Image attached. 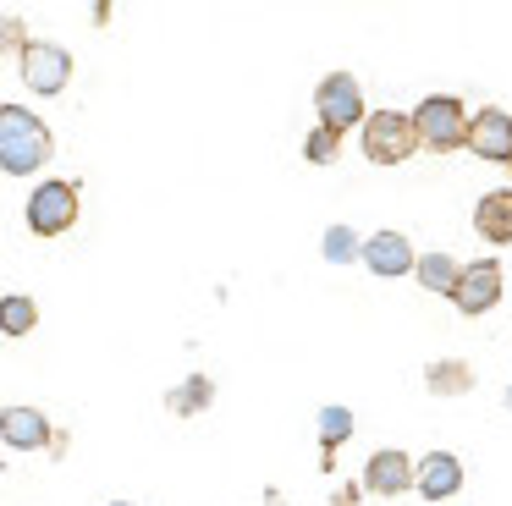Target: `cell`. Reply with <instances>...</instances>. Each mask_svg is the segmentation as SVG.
I'll return each instance as SVG.
<instances>
[{"label":"cell","instance_id":"obj_12","mask_svg":"<svg viewBox=\"0 0 512 506\" xmlns=\"http://www.w3.org/2000/svg\"><path fill=\"white\" fill-rule=\"evenodd\" d=\"M413 490L424 501H452L463 490V462H457V451H424V462H413Z\"/></svg>","mask_w":512,"mask_h":506},{"label":"cell","instance_id":"obj_22","mask_svg":"<svg viewBox=\"0 0 512 506\" xmlns=\"http://www.w3.org/2000/svg\"><path fill=\"white\" fill-rule=\"evenodd\" d=\"M331 506H364V490H358V484H336Z\"/></svg>","mask_w":512,"mask_h":506},{"label":"cell","instance_id":"obj_6","mask_svg":"<svg viewBox=\"0 0 512 506\" xmlns=\"http://www.w3.org/2000/svg\"><path fill=\"white\" fill-rule=\"evenodd\" d=\"M314 116H320L325 127H336V132L358 127V121L369 116L358 77H353V72H325L320 83H314Z\"/></svg>","mask_w":512,"mask_h":506},{"label":"cell","instance_id":"obj_2","mask_svg":"<svg viewBox=\"0 0 512 506\" xmlns=\"http://www.w3.org/2000/svg\"><path fill=\"white\" fill-rule=\"evenodd\" d=\"M408 116H413L419 149H430V154L468 149V105L457 94H430V99H419V110H408Z\"/></svg>","mask_w":512,"mask_h":506},{"label":"cell","instance_id":"obj_1","mask_svg":"<svg viewBox=\"0 0 512 506\" xmlns=\"http://www.w3.org/2000/svg\"><path fill=\"white\" fill-rule=\"evenodd\" d=\"M56 154V132L45 127V116H34L28 105H0V171L6 176H34Z\"/></svg>","mask_w":512,"mask_h":506},{"label":"cell","instance_id":"obj_13","mask_svg":"<svg viewBox=\"0 0 512 506\" xmlns=\"http://www.w3.org/2000/svg\"><path fill=\"white\" fill-rule=\"evenodd\" d=\"M474 231L490 248H512V187H496L474 204Z\"/></svg>","mask_w":512,"mask_h":506},{"label":"cell","instance_id":"obj_23","mask_svg":"<svg viewBox=\"0 0 512 506\" xmlns=\"http://www.w3.org/2000/svg\"><path fill=\"white\" fill-rule=\"evenodd\" d=\"M507 413H512V385H507Z\"/></svg>","mask_w":512,"mask_h":506},{"label":"cell","instance_id":"obj_21","mask_svg":"<svg viewBox=\"0 0 512 506\" xmlns=\"http://www.w3.org/2000/svg\"><path fill=\"white\" fill-rule=\"evenodd\" d=\"M23 44H28V33H23V17H0V55L23 50Z\"/></svg>","mask_w":512,"mask_h":506},{"label":"cell","instance_id":"obj_7","mask_svg":"<svg viewBox=\"0 0 512 506\" xmlns=\"http://www.w3.org/2000/svg\"><path fill=\"white\" fill-rule=\"evenodd\" d=\"M501 286H507L501 259H474V264H463V270H457V286L446 297H452L457 314L479 319V314H490V308L501 303Z\"/></svg>","mask_w":512,"mask_h":506},{"label":"cell","instance_id":"obj_9","mask_svg":"<svg viewBox=\"0 0 512 506\" xmlns=\"http://www.w3.org/2000/svg\"><path fill=\"white\" fill-rule=\"evenodd\" d=\"M364 495H380V501H391V495H408L413 490V457L397 446L375 451V457L364 462V484H358Z\"/></svg>","mask_w":512,"mask_h":506},{"label":"cell","instance_id":"obj_16","mask_svg":"<svg viewBox=\"0 0 512 506\" xmlns=\"http://www.w3.org/2000/svg\"><path fill=\"white\" fill-rule=\"evenodd\" d=\"M210 402H215V380H210V374H188V380H182L177 391H166V407H171L177 418L204 413Z\"/></svg>","mask_w":512,"mask_h":506},{"label":"cell","instance_id":"obj_5","mask_svg":"<svg viewBox=\"0 0 512 506\" xmlns=\"http://www.w3.org/2000/svg\"><path fill=\"white\" fill-rule=\"evenodd\" d=\"M17 77H23L34 94H61L72 83V50L67 44H50V39H28L17 50Z\"/></svg>","mask_w":512,"mask_h":506},{"label":"cell","instance_id":"obj_20","mask_svg":"<svg viewBox=\"0 0 512 506\" xmlns=\"http://www.w3.org/2000/svg\"><path fill=\"white\" fill-rule=\"evenodd\" d=\"M347 435H353V413L347 407H320V446L336 451Z\"/></svg>","mask_w":512,"mask_h":506},{"label":"cell","instance_id":"obj_11","mask_svg":"<svg viewBox=\"0 0 512 506\" xmlns=\"http://www.w3.org/2000/svg\"><path fill=\"white\" fill-rule=\"evenodd\" d=\"M50 435H56V424H50L39 407H28V402L0 407V440H6L12 451H45Z\"/></svg>","mask_w":512,"mask_h":506},{"label":"cell","instance_id":"obj_18","mask_svg":"<svg viewBox=\"0 0 512 506\" xmlns=\"http://www.w3.org/2000/svg\"><path fill=\"white\" fill-rule=\"evenodd\" d=\"M336 154H342V132L325 127V121H314V132L303 138V160H309V165H331Z\"/></svg>","mask_w":512,"mask_h":506},{"label":"cell","instance_id":"obj_17","mask_svg":"<svg viewBox=\"0 0 512 506\" xmlns=\"http://www.w3.org/2000/svg\"><path fill=\"white\" fill-rule=\"evenodd\" d=\"M457 270H463V264H457L452 253H424V259H413V275L424 281V292H441V297L457 286Z\"/></svg>","mask_w":512,"mask_h":506},{"label":"cell","instance_id":"obj_19","mask_svg":"<svg viewBox=\"0 0 512 506\" xmlns=\"http://www.w3.org/2000/svg\"><path fill=\"white\" fill-rule=\"evenodd\" d=\"M320 253H325V259H331V264H353V259H358V231H353V226H342V220H336V226L325 231Z\"/></svg>","mask_w":512,"mask_h":506},{"label":"cell","instance_id":"obj_8","mask_svg":"<svg viewBox=\"0 0 512 506\" xmlns=\"http://www.w3.org/2000/svg\"><path fill=\"white\" fill-rule=\"evenodd\" d=\"M468 149L485 165H501L512 171V116L501 105H485L479 116H468Z\"/></svg>","mask_w":512,"mask_h":506},{"label":"cell","instance_id":"obj_24","mask_svg":"<svg viewBox=\"0 0 512 506\" xmlns=\"http://www.w3.org/2000/svg\"><path fill=\"white\" fill-rule=\"evenodd\" d=\"M111 506H133V501H111Z\"/></svg>","mask_w":512,"mask_h":506},{"label":"cell","instance_id":"obj_4","mask_svg":"<svg viewBox=\"0 0 512 506\" xmlns=\"http://www.w3.org/2000/svg\"><path fill=\"white\" fill-rule=\"evenodd\" d=\"M78 198L83 187L67 182V176H50V182H39L34 193H28V231L34 237H67L72 226H78Z\"/></svg>","mask_w":512,"mask_h":506},{"label":"cell","instance_id":"obj_15","mask_svg":"<svg viewBox=\"0 0 512 506\" xmlns=\"http://www.w3.org/2000/svg\"><path fill=\"white\" fill-rule=\"evenodd\" d=\"M34 325H39V303L28 292H6V297H0V336L23 341V336H34Z\"/></svg>","mask_w":512,"mask_h":506},{"label":"cell","instance_id":"obj_10","mask_svg":"<svg viewBox=\"0 0 512 506\" xmlns=\"http://www.w3.org/2000/svg\"><path fill=\"white\" fill-rule=\"evenodd\" d=\"M358 259L369 264V270L380 275V281H397V275H413V242L402 237V231H375V237L358 242Z\"/></svg>","mask_w":512,"mask_h":506},{"label":"cell","instance_id":"obj_3","mask_svg":"<svg viewBox=\"0 0 512 506\" xmlns=\"http://www.w3.org/2000/svg\"><path fill=\"white\" fill-rule=\"evenodd\" d=\"M358 143H364V160H375V165H402L419 149L408 110H369V116L358 121Z\"/></svg>","mask_w":512,"mask_h":506},{"label":"cell","instance_id":"obj_14","mask_svg":"<svg viewBox=\"0 0 512 506\" xmlns=\"http://www.w3.org/2000/svg\"><path fill=\"white\" fill-rule=\"evenodd\" d=\"M474 369H468V358H435L430 369H424V391L430 396H468L474 391Z\"/></svg>","mask_w":512,"mask_h":506}]
</instances>
